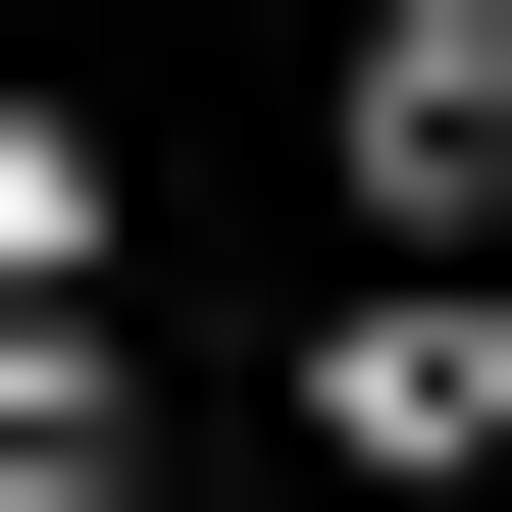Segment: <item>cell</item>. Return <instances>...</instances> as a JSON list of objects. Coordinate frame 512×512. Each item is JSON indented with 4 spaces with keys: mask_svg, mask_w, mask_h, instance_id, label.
I'll return each mask as SVG.
<instances>
[{
    "mask_svg": "<svg viewBox=\"0 0 512 512\" xmlns=\"http://www.w3.org/2000/svg\"><path fill=\"white\" fill-rule=\"evenodd\" d=\"M461 52H512V0H461Z\"/></svg>",
    "mask_w": 512,
    "mask_h": 512,
    "instance_id": "3",
    "label": "cell"
},
{
    "mask_svg": "<svg viewBox=\"0 0 512 512\" xmlns=\"http://www.w3.org/2000/svg\"><path fill=\"white\" fill-rule=\"evenodd\" d=\"M52 308H103V154H52V103H0V359H52Z\"/></svg>",
    "mask_w": 512,
    "mask_h": 512,
    "instance_id": "2",
    "label": "cell"
},
{
    "mask_svg": "<svg viewBox=\"0 0 512 512\" xmlns=\"http://www.w3.org/2000/svg\"><path fill=\"white\" fill-rule=\"evenodd\" d=\"M308 461H359V512L512 461V256H359V308H308Z\"/></svg>",
    "mask_w": 512,
    "mask_h": 512,
    "instance_id": "1",
    "label": "cell"
}]
</instances>
